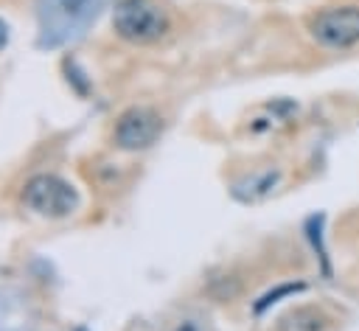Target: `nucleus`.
<instances>
[{"mask_svg":"<svg viewBox=\"0 0 359 331\" xmlns=\"http://www.w3.org/2000/svg\"><path fill=\"white\" fill-rule=\"evenodd\" d=\"M107 0H36L39 45L59 48L76 39L101 11Z\"/></svg>","mask_w":359,"mask_h":331,"instance_id":"obj_1","label":"nucleus"},{"mask_svg":"<svg viewBox=\"0 0 359 331\" xmlns=\"http://www.w3.org/2000/svg\"><path fill=\"white\" fill-rule=\"evenodd\" d=\"M112 28L132 45H151L168 34L171 22L154 0H118L112 8Z\"/></svg>","mask_w":359,"mask_h":331,"instance_id":"obj_2","label":"nucleus"},{"mask_svg":"<svg viewBox=\"0 0 359 331\" xmlns=\"http://www.w3.org/2000/svg\"><path fill=\"white\" fill-rule=\"evenodd\" d=\"M22 202L39 216L62 219V216H70L79 208V194L70 182H65L56 174H36L25 182Z\"/></svg>","mask_w":359,"mask_h":331,"instance_id":"obj_3","label":"nucleus"},{"mask_svg":"<svg viewBox=\"0 0 359 331\" xmlns=\"http://www.w3.org/2000/svg\"><path fill=\"white\" fill-rule=\"evenodd\" d=\"M309 31L325 48H351L359 42V6H334L317 11Z\"/></svg>","mask_w":359,"mask_h":331,"instance_id":"obj_4","label":"nucleus"},{"mask_svg":"<svg viewBox=\"0 0 359 331\" xmlns=\"http://www.w3.org/2000/svg\"><path fill=\"white\" fill-rule=\"evenodd\" d=\"M163 132V121L149 107H129L115 123V143L126 151L149 149Z\"/></svg>","mask_w":359,"mask_h":331,"instance_id":"obj_5","label":"nucleus"},{"mask_svg":"<svg viewBox=\"0 0 359 331\" xmlns=\"http://www.w3.org/2000/svg\"><path fill=\"white\" fill-rule=\"evenodd\" d=\"M275 182H278V171H261V174H252V177L236 182L233 185V196L241 199V202H255V199L266 196Z\"/></svg>","mask_w":359,"mask_h":331,"instance_id":"obj_6","label":"nucleus"},{"mask_svg":"<svg viewBox=\"0 0 359 331\" xmlns=\"http://www.w3.org/2000/svg\"><path fill=\"white\" fill-rule=\"evenodd\" d=\"M325 328V314L306 306V309H294L280 320V331H323Z\"/></svg>","mask_w":359,"mask_h":331,"instance_id":"obj_7","label":"nucleus"},{"mask_svg":"<svg viewBox=\"0 0 359 331\" xmlns=\"http://www.w3.org/2000/svg\"><path fill=\"white\" fill-rule=\"evenodd\" d=\"M303 289H306L303 283H286V286H278L275 292H266V295H264V297H261V300L255 303V311L261 314V311H264L266 306H272V303H275L278 297H283V295H292V292H303Z\"/></svg>","mask_w":359,"mask_h":331,"instance_id":"obj_8","label":"nucleus"},{"mask_svg":"<svg viewBox=\"0 0 359 331\" xmlns=\"http://www.w3.org/2000/svg\"><path fill=\"white\" fill-rule=\"evenodd\" d=\"M6 42H8V25L0 20V50L6 48Z\"/></svg>","mask_w":359,"mask_h":331,"instance_id":"obj_9","label":"nucleus"},{"mask_svg":"<svg viewBox=\"0 0 359 331\" xmlns=\"http://www.w3.org/2000/svg\"><path fill=\"white\" fill-rule=\"evenodd\" d=\"M180 331H196V328H194V325H191V323H185V325H182V328H180Z\"/></svg>","mask_w":359,"mask_h":331,"instance_id":"obj_10","label":"nucleus"}]
</instances>
